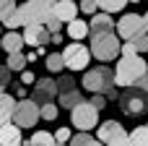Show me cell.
<instances>
[{
	"label": "cell",
	"mask_w": 148,
	"mask_h": 146,
	"mask_svg": "<svg viewBox=\"0 0 148 146\" xmlns=\"http://www.w3.org/2000/svg\"><path fill=\"white\" fill-rule=\"evenodd\" d=\"M83 86H86V91L104 94L107 99H120V94H117V81H114V73H112L107 65L88 68V71H86V76H83Z\"/></svg>",
	"instance_id": "obj_1"
},
{
	"label": "cell",
	"mask_w": 148,
	"mask_h": 146,
	"mask_svg": "<svg viewBox=\"0 0 148 146\" xmlns=\"http://www.w3.org/2000/svg\"><path fill=\"white\" fill-rule=\"evenodd\" d=\"M146 73H148V63L140 55H122L114 68V81H117V86L127 89V86H135Z\"/></svg>",
	"instance_id": "obj_2"
},
{
	"label": "cell",
	"mask_w": 148,
	"mask_h": 146,
	"mask_svg": "<svg viewBox=\"0 0 148 146\" xmlns=\"http://www.w3.org/2000/svg\"><path fill=\"white\" fill-rule=\"evenodd\" d=\"M122 52V42L117 37V31H107V34H96L91 37V55L101 63H112L117 55Z\"/></svg>",
	"instance_id": "obj_3"
},
{
	"label": "cell",
	"mask_w": 148,
	"mask_h": 146,
	"mask_svg": "<svg viewBox=\"0 0 148 146\" xmlns=\"http://www.w3.org/2000/svg\"><path fill=\"white\" fill-rule=\"evenodd\" d=\"M55 5H57V0H26L21 5V10L26 16V26H31V24H47L55 16Z\"/></svg>",
	"instance_id": "obj_4"
},
{
	"label": "cell",
	"mask_w": 148,
	"mask_h": 146,
	"mask_svg": "<svg viewBox=\"0 0 148 146\" xmlns=\"http://www.w3.org/2000/svg\"><path fill=\"white\" fill-rule=\"evenodd\" d=\"M120 110H122L125 115H130V118L143 115L148 110V94L140 91L138 86H127V89L120 94Z\"/></svg>",
	"instance_id": "obj_5"
},
{
	"label": "cell",
	"mask_w": 148,
	"mask_h": 146,
	"mask_svg": "<svg viewBox=\"0 0 148 146\" xmlns=\"http://www.w3.org/2000/svg\"><path fill=\"white\" fill-rule=\"evenodd\" d=\"M70 120H73V125H75L81 133H88L91 128L99 125V110H96L91 102L83 99L75 110H70Z\"/></svg>",
	"instance_id": "obj_6"
},
{
	"label": "cell",
	"mask_w": 148,
	"mask_h": 146,
	"mask_svg": "<svg viewBox=\"0 0 148 146\" xmlns=\"http://www.w3.org/2000/svg\"><path fill=\"white\" fill-rule=\"evenodd\" d=\"M42 118V107L34 102V99H21L16 104V112H13V123L18 128H34Z\"/></svg>",
	"instance_id": "obj_7"
},
{
	"label": "cell",
	"mask_w": 148,
	"mask_h": 146,
	"mask_svg": "<svg viewBox=\"0 0 148 146\" xmlns=\"http://www.w3.org/2000/svg\"><path fill=\"white\" fill-rule=\"evenodd\" d=\"M140 34H146V21L138 13H127L117 21V37L125 42H135Z\"/></svg>",
	"instance_id": "obj_8"
},
{
	"label": "cell",
	"mask_w": 148,
	"mask_h": 146,
	"mask_svg": "<svg viewBox=\"0 0 148 146\" xmlns=\"http://www.w3.org/2000/svg\"><path fill=\"white\" fill-rule=\"evenodd\" d=\"M62 57H65V65L70 71H86V65L91 60V50H86V44H81V42H73L65 47Z\"/></svg>",
	"instance_id": "obj_9"
},
{
	"label": "cell",
	"mask_w": 148,
	"mask_h": 146,
	"mask_svg": "<svg viewBox=\"0 0 148 146\" xmlns=\"http://www.w3.org/2000/svg\"><path fill=\"white\" fill-rule=\"evenodd\" d=\"M23 42L29 47H44L52 42V34L44 24H31V26H23Z\"/></svg>",
	"instance_id": "obj_10"
},
{
	"label": "cell",
	"mask_w": 148,
	"mask_h": 146,
	"mask_svg": "<svg viewBox=\"0 0 148 146\" xmlns=\"http://www.w3.org/2000/svg\"><path fill=\"white\" fill-rule=\"evenodd\" d=\"M55 94H60L57 81H52V78H39V81L34 84L31 99H34L36 104H44V102H52V99H55Z\"/></svg>",
	"instance_id": "obj_11"
},
{
	"label": "cell",
	"mask_w": 148,
	"mask_h": 146,
	"mask_svg": "<svg viewBox=\"0 0 148 146\" xmlns=\"http://www.w3.org/2000/svg\"><path fill=\"white\" fill-rule=\"evenodd\" d=\"M127 133H125V128L117 123V120H104L101 125H99V141L101 144H112V141H117V138H125Z\"/></svg>",
	"instance_id": "obj_12"
},
{
	"label": "cell",
	"mask_w": 148,
	"mask_h": 146,
	"mask_svg": "<svg viewBox=\"0 0 148 146\" xmlns=\"http://www.w3.org/2000/svg\"><path fill=\"white\" fill-rule=\"evenodd\" d=\"M88 31H91V37L114 31V21H112V16L104 13V10H101V13H94V18H91V24H88Z\"/></svg>",
	"instance_id": "obj_13"
},
{
	"label": "cell",
	"mask_w": 148,
	"mask_h": 146,
	"mask_svg": "<svg viewBox=\"0 0 148 146\" xmlns=\"http://www.w3.org/2000/svg\"><path fill=\"white\" fill-rule=\"evenodd\" d=\"M55 16H57L62 24H70V21L78 18V5H75L73 0H57V5H55Z\"/></svg>",
	"instance_id": "obj_14"
},
{
	"label": "cell",
	"mask_w": 148,
	"mask_h": 146,
	"mask_svg": "<svg viewBox=\"0 0 148 146\" xmlns=\"http://www.w3.org/2000/svg\"><path fill=\"white\" fill-rule=\"evenodd\" d=\"M16 97H10V94H0V128L3 125H8V123H13V112H16Z\"/></svg>",
	"instance_id": "obj_15"
},
{
	"label": "cell",
	"mask_w": 148,
	"mask_h": 146,
	"mask_svg": "<svg viewBox=\"0 0 148 146\" xmlns=\"http://www.w3.org/2000/svg\"><path fill=\"white\" fill-rule=\"evenodd\" d=\"M5 144H21V128L16 123H8L0 128V146Z\"/></svg>",
	"instance_id": "obj_16"
},
{
	"label": "cell",
	"mask_w": 148,
	"mask_h": 146,
	"mask_svg": "<svg viewBox=\"0 0 148 146\" xmlns=\"http://www.w3.org/2000/svg\"><path fill=\"white\" fill-rule=\"evenodd\" d=\"M23 37L21 34H16V31H8L5 37H3V50L8 52V55H13V52H21L23 50Z\"/></svg>",
	"instance_id": "obj_17"
},
{
	"label": "cell",
	"mask_w": 148,
	"mask_h": 146,
	"mask_svg": "<svg viewBox=\"0 0 148 146\" xmlns=\"http://www.w3.org/2000/svg\"><path fill=\"white\" fill-rule=\"evenodd\" d=\"M86 34H91V31H88V24H86V21L75 18V21H70V24H68V37H70V39L81 42V39H86Z\"/></svg>",
	"instance_id": "obj_18"
},
{
	"label": "cell",
	"mask_w": 148,
	"mask_h": 146,
	"mask_svg": "<svg viewBox=\"0 0 148 146\" xmlns=\"http://www.w3.org/2000/svg\"><path fill=\"white\" fill-rule=\"evenodd\" d=\"M81 102H83V97H81L78 89H73V91H62V94H60V104H62L65 110H75Z\"/></svg>",
	"instance_id": "obj_19"
},
{
	"label": "cell",
	"mask_w": 148,
	"mask_h": 146,
	"mask_svg": "<svg viewBox=\"0 0 148 146\" xmlns=\"http://www.w3.org/2000/svg\"><path fill=\"white\" fill-rule=\"evenodd\" d=\"M44 65H47V71H52V73L62 71V68H65V57H62V52H49V55L44 57Z\"/></svg>",
	"instance_id": "obj_20"
},
{
	"label": "cell",
	"mask_w": 148,
	"mask_h": 146,
	"mask_svg": "<svg viewBox=\"0 0 148 146\" xmlns=\"http://www.w3.org/2000/svg\"><path fill=\"white\" fill-rule=\"evenodd\" d=\"M29 141L36 144V146H57V138H55L52 133H47V131H36Z\"/></svg>",
	"instance_id": "obj_21"
},
{
	"label": "cell",
	"mask_w": 148,
	"mask_h": 146,
	"mask_svg": "<svg viewBox=\"0 0 148 146\" xmlns=\"http://www.w3.org/2000/svg\"><path fill=\"white\" fill-rule=\"evenodd\" d=\"M3 24H5V26L13 31V29H18V26H26V16H23V10H21V8H16V10H13V13L5 18Z\"/></svg>",
	"instance_id": "obj_22"
},
{
	"label": "cell",
	"mask_w": 148,
	"mask_h": 146,
	"mask_svg": "<svg viewBox=\"0 0 148 146\" xmlns=\"http://www.w3.org/2000/svg\"><path fill=\"white\" fill-rule=\"evenodd\" d=\"M26 63H29V60H26L23 52H13V55H8V65H5V68H8V71H26V68H23Z\"/></svg>",
	"instance_id": "obj_23"
},
{
	"label": "cell",
	"mask_w": 148,
	"mask_h": 146,
	"mask_svg": "<svg viewBox=\"0 0 148 146\" xmlns=\"http://www.w3.org/2000/svg\"><path fill=\"white\" fill-rule=\"evenodd\" d=\"M70 146H104V144H101L99 138L88 136V133H78V136L70 138Z\"/></svg>",
	"instance_id": "obj_24"
},
{
	"label": "cell",
	"mask_w": 148,
	"mask_h": 146,
	"mask_svg": "<svg viewBox=\"0 0 148 146\" xmlns=\"http://www.w3.org/2000/svg\"><path fill=\"white\" fill-rule=\"evenodd\" d=\"M130 141L133 146H148V125H140L130 133Z\"/></svg>",
	"instance_id": "obj_25"
},
{
	"label": "cell",
	"mask_w": 148,
	"mask_h": 146,
	"mask_svg": "<svg viewBox=\"0 0 148 146\" xmlns=\"http://www.w3.org/2000/svg\"><path fill=\"white\" fill-rule=\"evenodd\" d=\"M96 3H99V8H101L104 13H117V10L125 8L127 0H96Z\"/></svg>",
	"instance_id": "obj_26"
},
{
	"label": "cell",
	"mask_w": 148,
	"mask_h": 146,
	"mask_svg": "<svg viewBox=\"0 0 148 146\" xmlns=\"http://www.w3.org/2000/svg\"><path fill=\"white\" fill-rule=\"evenodd\" d=\"M42 118L44 120H55L57 118V104L55 102H44L42 104Z\"/></svg>",
	"instance_id": "obj_27"
},
{
	"label": "cell",
	"mask_w": 148,
	"mask_h": 146,
	"mask_svg": "<svg viewBox=\"0 0 148 146\" xmlns=\"http://www.w3.org/2000/svg\"><path fill=\"white\" fill-rule=\"evenodd\" d=\"M13 10H16V3L13 0H0V21H5Z\"/></svg>",
	"instance_id": "obj_28"
},
{
	"label": "cell",
	"mask_w": 148,
	"mask_h": 146,
	"mask_svg": "<svg viewBox=\"0 0 148 146\" xmlns=\"http://www.w3.org/2000/svg\"><path fill=\"white\" fill-rule=\"evenodd\" d=\"M57 89H60V94H62V91H73V89H75V81H73L70 76H62V78L57 81Z\"/></svg>",
	"instance_id": "obj_29"
},
{
	"label": "cell",
	"mask_w": 148,
	"mask_h": 146,
	"mask_svg": "<svg viewBox=\"0 0 148 146\" xmlns=\"http://www.w3.org/2000/svg\"><path fill=\"white\" fill-rule=\"evenodd\" d=\"M78 8H81L83 13H88V16H91V13H96L99 3H96V0H81V3H78Z\"/></svg>",
	"instance_id": "obj_30"
},
{
	"label": "cell",
	"mask_w": 148,
	"mask_h": 146,
	"mask_svg": "<svg viewBox=\"0 0 148 146\" xmlns=\"http://www.w3.org/2000/svg\"><path fill=\"white\" fill-rule=\"evenodd\" d=\"M44 26L49 29V34H60V29H62V21H60L57 16H52V18H49V21H47Z\"/></svg>",
	"instance_id": "obj_31"
},
{
	"label": "cell",
	"mask_w": 148,
	"mask_h": 146,
	"mask_svg": "<svg viewBox=\"0 0 148 146\" xmlns=\"http://www.w3.org/2000/svg\"><path fill=\"white\" fill-rule=\"evenodd\" d=\"M55 138H57V144H70V131L68 128H57V133H55Z\"/></svg>",
	"instance_id": "obj_32"
},
{
	"label": "cell",
	"mask_w": 148,
	"mask_h": 146,
	"mask_svg": "<svg viewBox=\"0 0 148 146\" xmlns=\"http://www.w3.org/2000/svg\"><path fill=\"white\" fill-rule=\"evenodd\" d=\"M8 84H10V71L0 65V94L5 91V86H8Z\"/></svg>",
	"instance_id": "obj_33"
},
{
	"label": "cell",
	"mask_w": 148,
	"mask_h": 146,
	"mask_svg": "<svg viewBox=\"0 0 148 146\" xmlns=\"http://www.w3.org/2000/svg\"><path fill=\"white\" fill-rule=\"evenodd\" d=\"M133 44L138 47V52H148V31H146V34H140V37L133 42Z\"/></svg>",
	"instance_id": "obj_34"
},
{
	"label": "cell",
	"mask_w": 148,
	"mask_h": 146,
	"mask_svg": "<svg viewBox=\"0 0 148 146\" xmlns=\"http://www.w3.org/2000/svg\"><path fill=\"white\" fill-rule=\"evenodd\" d=\"M91 104H94L96 110H104V107H107V97H104V94H94Z\"/></svg>",
	"instance_id": "obj_35"
},
{
	"label": "cell",
	"mask_w": 148,
	"mask_h": 146,
	"mask_svg": "<svg viewBox=\"0 0 148 146\" xmlns=\"http://www.w3.org/2000/svg\"><path fill=\"white\" fill-rule=\"evenodd\" d=\"M21 84H36V76L31 71H21Z\"/></svg>",
	"instance_id": "obj_36"
},
{
	"label": "cell",
	"mask_w": 148,
	"mask_h": 146,
	"mask_svg": "<svg viewBox=\"0 0 148 146\" xmlns=\"http://www.w3.org/2000/svg\"><path fill=\"white\" fill-rule=\"evenodd\" d=\"M122 55H138V47H135L133 42H125V44H122Z\"/></svg>",
	"instance_id": "obj_37"
},
{
	"label": "cell",
	"mask_w": 148,
	"mask_h": 146,
	"mask_svg": "<svg viewBox=\"0 0 148 146\" xmlns=\"http://www.w3.org/2000/svg\"><path fill=\"white\" fill-rule=\"evenodd\" d=\"M107 146H133V141H130V136H125V138H117V141H112Z\"/></svg>",
	"instance_id": "obj_38"
},
{
	"label": "cell",
	"mask_w": 148,
	"mask_h": 146,
	"mask_svg": "<svg viewBox=\"0 0 148 146\" xmlns=\"http://www.w3.org/2000/svg\"><path fill=\"white\" fill-rule=\"evenodd\" d=\"M135 86H138L140 91H146V94H148V73L143 76V78H140V81H138V84H135Z\"/></svg>",
	"instance_id": "obj_39"
},
{
	"label": "cell",
	"mask_w": 148,
	"mask_h": 146,
	"mask_svg": "<svg viewBox=\"0 0 148 146\" xmlns=\"http://www.w3.org/2000/svg\"><path fill=\"white\" fill-rule=\"evenodd\" d=\"M16 94H18L21 99H26V91H23V86H16Z\"/></svg>",
	"instance_id": "obj_40"
},
{
	"label": "cell",
	"mask_w": 148,
	"mask_h": 146,
	"mask_svg": "<svg viewBox=\"0 0 148 146\" xmlns=\"http://www.w3.org/2000/svg\"><path fill=\"white\" fill-rule=\"evenodd\" d=\"M143 21H146V31H148V13H146V16H143Z\"/></svg>",
	"instance_id": "obj_41"
},
{
	"label": "cell",
	"mask_w": 148,
	"mask_h": 146,
	"mask_svg": "<svg viewBox=\"0 0 148 146\" xmlns=\"http://www.w3.org/2000/svg\"><path fill=\"white\" fill-rule=\"evenodd\" d=\"M5 146H26V144H5Z\"/></svg>",
	"instance_id": "obj_42"
},
{
	"label": "cell",
	"mask_w": 148,
	"mask_h": 146,
	"mask_svg": "<svg viewBox=\"0 0 148 146\" xmlns=\"http://www.w3.org/2000/svg\"><path fill=\"white\" fill-rule=\"evenodd\" d=\"M127 3H140V0H127Z\"/></svg>",
	"instance_id": "obj_43"
},
{
	"label": "cell",
	"mask_w": 148,
	"mask_h": 146,
	"mask_svg": "<svg viewBox=\"0 0 148 146\" xmlns=\"http://www.w3.org/2000/svg\"><path fill=\"white\" fill-rule=\"evenodd\" d=\"M0 47H3V39H0Z\"/></svg>",
	"instance_id": "obj_44"
}]
</instances>
